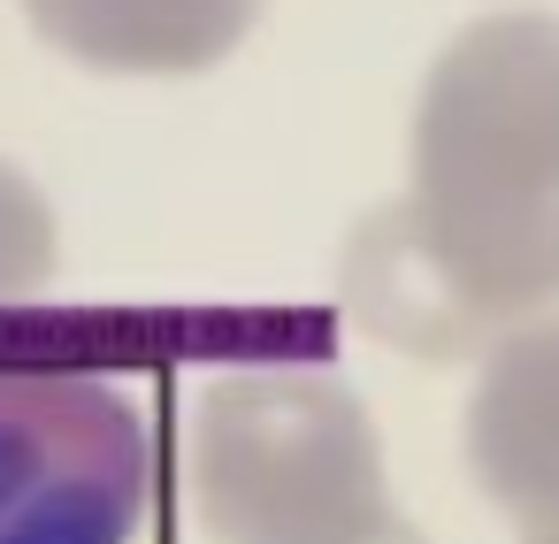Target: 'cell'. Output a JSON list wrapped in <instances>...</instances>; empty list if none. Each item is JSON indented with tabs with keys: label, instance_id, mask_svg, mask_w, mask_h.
<instances>
[{
	"label": "cell",
	"instance_id": "cell-3",
	"mask_svg": "<svg viewBox=\"0 0 559 544\" xmlns=\"http://www.w3.org/2000/svg\"><path fill=\"white\" fill-rule=\"evenodd\" d=\"M154 414L108 360L0 353V544H146Z\"/></svg>",
	"mask_w": 559,
	"mask_h": 544
},
{
	"label": "cell",
	"instance_id": "cell-4",
	"mask_svg": "<svg viewBox=\"0 0 559 544\" xmlns=\"http://www.w3.org/2000/svg\"><path fill=\"white\" fill-rule=\"evenodd\" d=\"M460 445L467 475L521 536L559 529V307L483 353Z\"/></svg>",
	"mask_w": 559,
	"mask_h": 544
},
{
	"label": "cell",
	"instance_id": "cell-5",
	"mask_svg": "<svg viewBox=\"0 0 559 544\" xmlns=\"http://www.w3.org/2000/svg\"><path fill=\"white\" fill-rule=\"evenodd\" d=\"M269 0H24L32 32L100 78H200L246 47Z\"/></svg>",
	"mask_w": 559,
	"mask_h": 544
},
{
	"label": "cell",
	"instance_id": "cell-6",
	"mask_svg": "<svg viewBox=\"0 0 559 544\" xmlns=\"http://www.w3.org/2000/svg\"><path fill=\"white\" fill-rule=\"evenodd\" d=\"M55 261H62V223H55V200L16 169L0 162V307H24L55 284Z\"/></svg>",
	"mask_w": 559,
	"mask_h": 544
},
{
	"label": "cell",
	"instance_id": "cell-1",
	"mask_svg": "<svg viewBox=\"0 0 559 544\" xmlns=\"http://www.w3.org/2000/svg\"><path fill=\"white\" fill-rule=\"evenodd\" d=\"M345 307L460 360L559 307V9L475 16L421 78L406 200L345 246Z\"/></svg>",
	"mask_w": 559,
	"mask_h": 544
},
{
	"label": "cell",
	"instance_id": "cell-2",
	"mask_svg": "<svg viewBox=\"0 0 559 544\" xmlns=\"http://www.w3.org/2000/svg\"><path fill=\"white\" fill-rule=\"evenodd\" d=\"M185 483L215 544H414L368 406L307 360L223 368L192 406Z\"/></svg>",
	"mask_w": 559,
	"mask_h": 544
},
{
	"label": "cell",
	"instance_id": "cell-7",
	"mask_svg": "<svg viewBox=\"0 0 559 544\" xmlns=\"http://www.w3.org/2000/svg\"><path fill=\"white\" fill-rule=\"evenodd\" d=\"M521 544H559V529H536V536H521Z\"/></svg>",
	"mask_w": 559,
	"mask_h": 544
}]
</instances>
